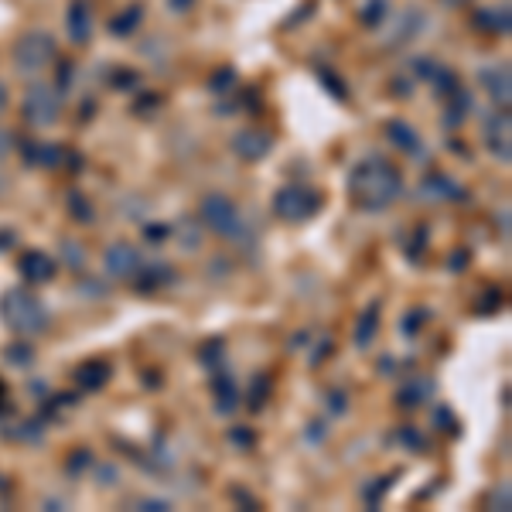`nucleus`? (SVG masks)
<instances>
[{"mask_svg": "<svg viewBox=\"0 0 512 512\" xmlns=\"http://www.w3.org/2000/svg\"><path fill=\"white\" fill-rule=\"evenodd\" d=\"M65 154L59 144H24V164L31 168H59L65 161Z\"/></svg>", "mask_w": 512, "mask_h": 512, "instance_id": "nucleus-16", "label": "nucleus"}, {"mask_svg": "<svg viewBox=\"0 0 512 512\" xmlns=\"http://www.w3.org/2000/svg\"><path fill=\"white\" fill-rule=\"evenodd\" d=\"M14 243H18L14 229H0V253H4V250H14Z\"/></svg>", "mask_w": 512, "mask_h": 512, "instance_id": "nucleus-35", "label": "nucleus"}, {"mask_svg": "<svg viewBox=\"0 0 512 512\" xmlns=\"http://www.w3.org/2000/svg\"><path fill=\"white\" fill-rule=\"evenodd\" d=\"M321 209V195L311 192L304 185H284L274 192V216L280 222H291V226H301V222L315 219Z\"/></svg>", "mask_w": 512, "mask_h": 512, "instance_id": "nucleus-5", "label": "nucleus"}, {"mask_svg": "<svg viewBox=\"0 0 512 512\" xmlns=\"http://www.w3.org/2000/svg\"><path fill=\"white\" fill-rule=\"evenodd\" d=\"M103 263H106V274L117 277V280H134L144 267V256L134 243H110L103 253Z\"/></svg>", "mask_w": 512, "mask_h": 512, "instance_id": "nucleus-7", "label": "nucleus"}, {"mask_svg": "<svg viewBox=\"0 0 512 512\" xmlns=\"http://www.w3.org/2000/svg\"><path fill=\"white\" fill-rule=\"evenodd\" d=\"M437 89H441V96L448 99L458 93V76H454L451 69H437Z\"/></svg>", "mask_w": 512, "mask_h": 512, "instance_id": "nucleus-26", "label": "nucleus"}, {"mask_svg": "<svg viewBox=\"0 0 512 512\" xmlns=\"http://www.w3.org/2000/svg\"><path fill=\"white\" fill-rule=\"evenodd\" d=\"M110 379H113V369H110V362H103V359H89L76 369V383L89 393H99Z\"/></svg>", "mask_w": 512, "mask_h": 512, "instance_id": "nucleus-15", "label": "nucleus"}, {"mask_svg": "<svg viewBox=\"0 0 512 512\" xmlns=\"http://www.w3.org/2000/svg\"><path fill=\"white\" fill-rule=\"evenodd\" d=\"M229 437H233L236 444H246V448H250V444H256V437L250 431H239V427H233V434H229Z\"/></svg>", "mask_w": 512, "mask_h": 512, "instance_id": "nucleus-37", "label": "nucleus"}, {"mask_svg": "<svg viewBox=\"0 0 512 512\" xmlns=\"http://www.w3.org/2000/svg\"><path fill=\"white\" fill-rule=\"evenodd\" d=\"M403 192V175L400 168H396L393 161L373 158L359 161L355 168L349 171V198L355 205H359L362 212H383L390 209V205L400 198Z\"/></svg>", "mask_w": 512, "mask_h": 512, "instance_id": "nucleus-1", "label": "nucleus"}, {"mask_svg": "<svg viewBox=\"0 0 512 512\" xmlns=\"http://www.w3.org/2000/svg\"><path fill=\"white\" fill-rule=\"evenodd\" d=\"M69 205H72V219H79V222H93V205L86 202L79 192H72L69 195Z\"/></svg>", "mask_w": 512, "mask_h": 512, "instance_id": "nucleus-25", "label": "nucleus"}, {"mask_svg": "<svg viewBox=\"0 0 512 512\" xmlns=\"http://www.w3.org/2000/svg\"><path fill=\"white\" fill-rule=\"evenodd\" d=\"M233 151L243 161H263L270 151H274V137H270L267 130H260V127H246V130H239V134L233 137Z\"/></svg>", "mask_w": 512, "mask_h": 512, "instance_id": "nucleus-8", "label": "nucleus"}, {"mask_svg": "<svg viewBox=\"0 0 512 512\" xmlns=\"http://www.w3.org/2000/svg\"><path fill=\"white\" fill-rule=\"evenodd\" d=\"M267 396H270V376H256V383L250 386V407L253 410H260L263 403H267Z\"/></svg>", "mask_w": 512, "mask_h": 512, "instance_id": "nucleus-24", "label": "nucleus"}, {"mask_svg": "<svg viewBox=\"0 0 512 512\" xmlns=\"http://www.w3.org/2000/svg\"><path fill=\"white\" fill-rule=\"evenodd\" d=\"M212 390H216V410H219V414H233V410H236V383H233V376L222 373V369H216Z\"/></svg>", "mask_w": 512, "mask_h": 512, "instance_id": "nucleus-19", "label": "nucleus"}, {"mask_svg": "<svg viewBox=\"0 0 512 512\" xmlns=\"http://www.w3.org/2000/svg\"><path fill=\"white\" fill-rule=\"evenodd\" d=\"M386 18H390V4L386 0H366V7H359V21L366 28H379Z\"/></svg>", "mask_w": 512, "mask_h": 512, "instance_id": "nucleus-21", "label": "nucleus"}, {"mask_svg": "<svg viewBox=\"0 0 512 512\" xmlns=\"http://www.w3.org/2000/svg\"><path fill=\"white\" fill-rule=\"evenodd\" d=\"M0 321H4L14 335L35 338L48 332L52 315H48L45 301H41L35 291H28V287H7V291L0 294Z\"/></svg>", "mask_w": 512, "mask_h": 512, "instance_id": "nucleus-2", "label": "nucleus"}, {"mask_svg": "<svg viewBox=\"0 0 512 512\" xmlns=\"http://www.w3.org/2000/svg\"><path fill=\"white\" fill-rule=\"evenodd\" d=\"M21 117L28 127H52L62 117V89L35 82L21 99Z\"/></svg>", "mask_w": 512, "mask_h": 512, "instance_id": "nucleus-6", "label": "nucleus"}, {"mask_svg": "<svg viewBox=\"0 0 512 512\" xmlns=\"http://www.w3.org/2000/svg\"><path fill=\"white\" fill-rule=\"evenodd\" d=\"M55 55H59V45H55V38L48 31H28V35L14 41L11 59L21 76H38L55 62Z\"/></svg>", "mask_w": 512, "mask_h": 512, "instance_id": "nucleus-3", "label": "nucleus"}, {"mask_svg": "<svg viewBox=\"0 0 512 512\" xmlns=\"http://www.w3.org/2000/svg\"><path fill=\"white\" fill-rule=\"evenodd\" d=\"M482 86L489 89V96L495 99V106L506 110L509 99H512V79H509V69L506 65H492V69H482Z\"/></svg>", "mask_w": 512, "mask_h": 512, "instance_id": "nucleus-13", "label": "nucleus"}, {"mask_svg": "<svg viewBox=\"0 0 512 512\" xmlns=\"http://www.w3.org/2000/svg\"><path fill=\"white\" fill-rule=\"evenodd\" d=\"M198 216H202L205 226H209L212 233L222 236V239H243V233H246L236 202H233V198H226V195H219V192L202 198V205H198Z\"/></svg>", "mask_w": 512, "mask_h": 512, "instance_id": "nucleus-4", "label": "nucleus"}, {"mask_svg": "<svg viewBox=\"0 0 512 512\" xmlns=\"http://www.w3.org/2000/svg\"><path fill=\"white\" fill-rule=\"evenodd\" d=\"M137 509H147V512H168L171 509V502H164V499H140V506Z\"/></svg>", "mask_w": 512, "mask_h": 512, "instance_id": "nucleus-32", "label": "nucleus"}, {"mask_svg": "<svg viewBox=\"0 0 512 512\" xmlns=\"http://www.w3.org/2000/svg\"><path fill=\"white\" fill-rule=\"evenodd\" d=\"M144 233H147V239H151V243H164V239L171 236V226H147Z\"/></svg>", "mask_w": 512, "mask_h": 512, "instance_id": "nucleus-31", "label": "nucleus"}, {"mask_svg": "<svg viewBox=\"0 0 512 512\" xmlns=\"http://www.w3.org/2000/svg\"><path fill=\"white\" fill-rule=\"evenodd\" d=\"M485 140H489V151L499 161L512 158V134H509V113L506 110L489 120V127H485Z\"/></svg>", "mask_w": 512, "mask_h": 512, "instance_id": "nucleus-11", "label": "nucleus"}, {"mask_svg": "<svg viewBox=\"0 0 512 512\" xmlns=\"http://www.w3.org/2000/svg\"><path fill=\"white\" fill-rule=\"evenodd\" d=\"M444 7H465V4H472V0H441Z\"/></svg>", "mask_w": 512, "mask_h": 512, "instance_id": "nucleus-44", "label": "nucleus"}, {"mask_svg": "<svg viewBox=\"0 0 512 512\" xmlns=\"http://www.w3.org/2000/svg\"><path fill=\"white\" fill-rule=\"evenodd\" d=\"M376 482H379V485H373V489L362 492V495H366V502H369V506H373V509L379 506V499H383V492L393 485V478H376Z\"/></svg>", "mask_w": 512, "mask_h": 512, "instance_id": "nucleus-29", "label": "nucleus"}, {"mask_svg": "<svg viewBox=\"0 0 512 512\" xmlns=\"http://www.w3.org/2000/svg\"><path fill=\"white\" fill-rule=\"evenodd\" d=\"M386 140H390L400 154H410V158H420V154H424V144H420V137H417V127H410V123H403V120L386 123Z\"/></svg>", "mask_w": 512, "mask_h": 512, "instance_id": "nucleus-10", "label": "nucleus"}, {"mask_svg": "<svg viewBox=\"0 0 512 512\" xmlns=\"http://www.w3.org/2000/svg\"><path fill=\"white\" fill-rule=\"evenodd\" d=\"M82 465H93V458H89V451H76V458L69 461V468H72V472H79Z\"/></svg>", "mask_w": 512, "mask_h": 512, "instance_id": "nucleus-36", "label": "nucleus"}, {"mask_svg": "<svg viewBox=\"0 0 512 512\" xmlns=\"http://www.w3.org/2000/svg\"><path fill=\"white\" fill-rule=\"evenodd\" d=\"M427 188H431V192H437V195H454V198H458L461 192H458V188H454V181L451 178H441V175H437V178H427Z\"/></svg>", "mask_w": 512, "mask_h": 512, "instance_id": "nucleus-28", "label": "nucleus"}, {"mask_svg": "<svg viewBox=\"0 0 512 512\" xmlns=\"http://www.w3.org/2000/svg\"><path fill=\"white\" fill-rule=\"evenodd\" d=\"M472 24L485 35H509V7H492V11H478Z\"/></svg>", "mask_w": 512, "mask_h": 512, "instance_id": "nucleus-18", "label": "nucleus"}, {"mask_svg": "<svg viewBox=\"0 0 512 512\" xmlns=\"http://www.w3.org/2000/svg\"><path fill=\"white\" fill-rule=\"evenodd\" d=\"M18 270H21V277L28 280V284L41 287V284H48V280H55V274H59V263H55L48 253L31 250V253H24V256H21Z\"/></svg>", "mask_w": 512, "mask_h": 512, "instance_id": "nucleus-9", "label": "nucleus"}, {"mask_svg": "<svg viewBox=\"0 0 512 512\" xmlns=\"http://www.w3.org/2000/svg\"><path fill=\"white\" fill-rule=\"evenodd\" d=\"M69 86H72V65H69V62H62V65H59V89L65 93Z\"/></svg>", "mask_w": 512, "mask_h": 512, "instance_id": "nucleus-34", "label": "nucleus"}, {"mask_svg": "<svg viewBox=\"0 0 512 512\" xmlns=\"http://www.w3.org/2000/svg\"><path fill=\"white\" fill-rule=\"evenodd\" d=\"M403 441H407V444H414V448H427V444H424V437L414 434V431H403Z\"/></svg>", "mask_w": 512, "mask_h": 512, "instance_id": "nucleus-39", "label": "nucleus"}, {"mask_svg": "<svg viewBox=\"0 0 512 512\" xmlns=\"http://www.w3.org/2000/svg\"><path fill=\"white\" fill-rule=\"evenodd\" d=\"M171 280H175V270L164 260H151V263L144 260V267H140V274H137V287H140V294H154V291H161L164 284H171Z\"/></svg>", "mask_w": 512, "mask_h": 512, "instance_id": "nucleus-14", "label": "nucleus"}, {"mask_svg": "<svg viewBox=\"0 0 512 512\" xmlns=\"http://www.w3.org/2000/svg\"><path fill=\"white\" fill-rule=\"evenodd\" d=\"M168 7L175 14H185V11H192V7H195V0H168Z\"/></svg>", "mask_w": 512, "mask_h": 512, "instance_id": "nucleus-38", "label": "nucleus"}, {"mask_svg": "<svg viewBox=\"0 0 512 512\" xmlns=\"http://www.w3.org/2000/svg\"><path fill=\"white\" fill-rule=\"evenodd\" d=\"M431 390H434V383H431V379L414 376L407 386H403L400 393H396V400H400V407H420V403H424L427 396H431Z\"/></svg>", "mask_w": 512, "mask_h": 512, "instance_id": "nucleus-20", "label": "nucleus"}, {"mask_svg": "<svg viewBox=\"0 0 512 512\" xmlns=\"http://www.w3.org/2000/svg\"><path fill=\"white\" fill-rule=\"evenodd\" d=\"M485 506L489 509H499V512H509L512 509V489L509 482H499L495 489L489 492V499H485Z\"/></svg>", "mask_w": 512, "mask_h": 512, "instance_id": "nucleus-23", "label": "nucleus"}, {"mask_svg": "<svg viewBox=\"0 0 512 512\" xmlns=\"http://www.w3.org/2000/svg\"><path fill=\"white\" fill-rule=\"evenodd\" d=\"M376 335H379V304H369V308L359 315V321H355L352 338L359 349H369V345L376 342Z\"/></svg>", "mask_w": 512, "mask_h": 512, "instance_id": "nucleus-17", "label": "nucleus"}, {"mask_svg": "<svg viewBox=\"0 0 512 512\" xmlns=\"http://www.w3.org/2000/svg\"><path fill=\"white\" fill-rule=\"evenodd\" d=\"M65 28H69V38L76 41V45H86V41L93 38V11H89L86 0H72L69 4Z\"/></svg>", "mask_w": 512, "mask_h": 512, "instance_id": "nucleus-12", "label": "nucleus"}, {"mask_svg": "<svg viewBox=\"0 0 512 512\" xmlns=\"http://www.w3.org/2000/svg\"><path fill=\"white\" fill-rule=\"evenodd\" d=\"M420 325H424V311H410L407 321H403V332L414 335V328H420Z\"/></svg>", "mask_w": 512, "mask_h": 512, "instance_id": "nucleus-33", "label": "nucleus"}, {"mask_svg": "<svg viewBox=\"0 0 512 512\" xmlns=\"http://www.w3.org/2000/svg\"><path fill=\"white\" fill-rule=\"evenodd\" d=\"M4 410H7V386L0 383V414H4Z\"/></svg>", "mask_w": 512, "mask_h": 512, "instance_id": "nucleus-43", "label": "nucleus"}, {"mask_svg": "<svg viewBox=\"0 0 512 512\" xmlns=\"http://www.w3.org/2000/svg\"><path fill=\"white\" fill-rule=\"evenodd\" d=\"M7 103H11V89H7L4 82H0V113L7 110Z\"/></svg>", "mask_w": 512, "mask_h": 512, "instance_id": "nucleus-42", "label": "nucleus"}, {"mask_svg": "<svg viewBox=\"0 0 512 512\" xmlns=\"http://www.w3.org/2000/svg\"><path fill=\"white\" fill-rule=\"evenodd\" d=\"M14 147H18V137H14L7 127H0V161H4L7 154H14Z\"/></svg>", "mask_w": 512, "mask_h": 512, "instance_id": "nucleus-30", "label": "nucleus"}, {"mask_svg": "<svg viewBox=\"0 0 512 512\" xmlns=\"http://www.w3.org/2000/svg\"><path fill=\"white\" fill-rule=\"evenodd\" d=\"M4 355H7V359H11V362H18V366H24V362L35 359V345H24V342H18V345H11V349H7Z\"/></svg>", "mask_w": 512, "mask_h": 512, "instance_id": "nucleus-27", "label": "nucleus"}, {"mask_svg": "<svg viewBox=\"0 0 512 512\" xmlns=\"http://www.w3.org/2000/svg\"><path fill=\"white\" fill-rule=\"evenodd\" d=\"M465 260H468V253H465V250L454 253V256H451V270H465Z\"/></svg>", "mask_w": 512, "mask_h": 512, "instance_id": "nucleus-40", "label": "nucleus"}, {"mask_svg": "<svg viewBox=\"0 0 512 512\" xmlns=\"http://www.w3.org/2000/svg\"><path fill=\"white\" fill-rule=\"evenodd\" d=\"M328 400H332V403H328V407L342 414V410H345V396H342V393H332V396H328Z\"/></svg>", "mask_w": 512, "mask_h": 512, "instance_id": "nucleus-41", "label": "nucleus"}, {"mask_svg": "<svg viewBox=\"0 0 512 512\" xmlns=\"http://www.w3.org/2000/svg\"><path fill=\"white\" fill-rule=\"evenodd\" d=\"M140 18H144V7H127V11H123V14H117V18H113L110 21V31H113V35H130V31H134L137 28V24H140Z\"/></svg>", "mask_w": 512, "mask_h": 512, "instance_id": "nucleus-22", "label": "nucleus"}]
</instances>
